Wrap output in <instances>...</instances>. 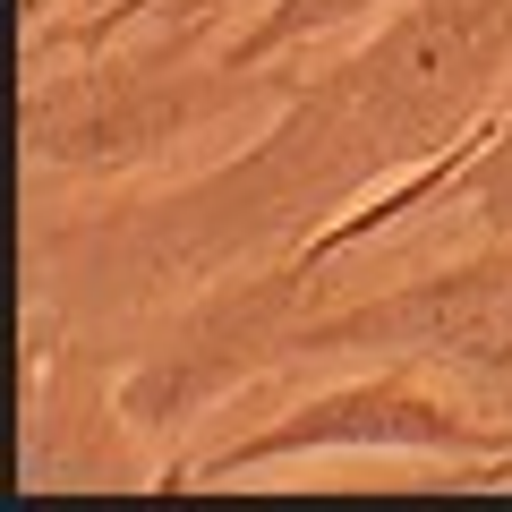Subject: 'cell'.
I'll list each match as a JSON object with an SVG mask.
<instances>
[{
	"label": "cell",
	"mask_w": 512,
	"mask_h": 512,
	"mask_svg": "<svg viewBox=\"0 0 512 512\" xmlns=\"http://www.w3.org/2000/svg\"><path fill=\"white\" fill-rule=\"evenodd\" d=\"M419 359V367H461V376H512V248H487L444 274H410L393 291H367L333 316L282 325L274 359Z\"/></svg>",
	"instance_id": "7a4b0ae2"
},
{
	"label": "cell",
	"mask_w": 512,
	"mask_h": 512,
	"mask_svg": "<svg viewBox=\"0 0 512 512\" xmlns=\"http://www.w3.org/2000/svg\"><path fill=\"white\" fill-rule=\"evenodd\" d=\"M231 94H248V69H188L171 52L146 60H94V69H52L43 86H26V154L60 171L94 163H137V154L171 146L205 111H222Z\"/></svg>",
	"instance_id": "3957f363"
},
{
	"label": "cell",
	"mask_w": 512,
	"mask_h": 512,
	"mask_svg": "<svg viewBox=\"0 0 512 512\" xmlns=\"http://www.w3.org/2000/svg\"><path fill=\"white\" fill-rule=\"evenodd\" d=\"M43 9H60V0H26V18H43Z\"/></svg>",
	"instance_id": "52a82bcc"
},
{
	"label": "cell",
	"mask_w": 512,
	"mask_h": 512,
	"mask_svg": "<svg viewBox=\"0 0 512 512\" xmlns=\"http://www.w3.org/2000/svg\"><path fill=\"white\" fill-rule=\"evenodd\" d=\"M154 9H171V0H120V9H103V18L86 26V43H111V35H120L128 18H154Z\"/></svg>",
	"instance_id": "8992f818"
},
{
	"label": "cell",
	"mask_w": 512,
	"mask_h": 512,
	"mask_svg": "<svg viewBox=\"0 0 512 512\" xmlns=\"http://www.w3.org/2000/svg\"><path fill=\"white\" fill-rule=\"evenodd\" d=\"M367 9H384V0H274V9H265V18H256L222 60H239V69H265L274 52H291V43L325 35V26H342V18H367Z\"/></svg>",
	"instance_id": "5b68a950"
},
{
	"label": "cell",
	"mask_w": 512,
	"mask_h": 512,
	"mask_svg": "<svg viewBox=\"0 0 512 512\" xmlns=\"http://www.w3.org/2000/svg\"><path fill=\"white\" fill-rule=\"evenodd\" d=\"M504 69L512 0H402L376 43L299 86L239 163L197 180V197L239 248L299 214H333L350 188L384 180L393 163H427L444 137H461Z\"/></svg>",
	"instance_id": "6da1fadb"
},
{
	"label": "cell",
	"mask_w": 512,
	"mask_h": 512,
	"mask_svg": "<svg viewBox=\"0 0 512 512\" xmlns=\"http://www.w3.org/2000/svg\"><path fill=\"white\" fill-rule=\"evenodd\" d=\"M299 453H453V461H512V427L470 419L461 402H444L436 384H419L410 367H376L359 384L308 393L282 419L231 436L222 453L197 461V478H231V470H265V461H299Z\"/></svg>",
	"instance_id": "277c9868"
}]
</instances>
